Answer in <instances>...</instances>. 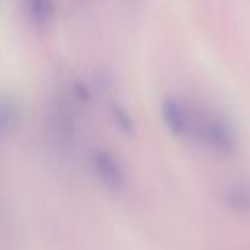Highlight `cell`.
<instances>
[{"label":"cell","instance_id":"obj_9","mask_svg":"<svg viewBox=\"0 0 250 250\" xmlns=\"http://www.w3.org/2000/svg\"><path fill=\"white\" fill-rule=\"evenodd\" d=\"M73 96L77 97L79 101H90L92 97V92H90L89 85L85 82H75L73 83Z\"/></svg>","mask_w":250,"mask_h":250},{"label":"cell","instance_id":"obj_1","mask_svg":"<svg viewBox=\"0 0 250 250\" xmlns=\"http://www.w3.org/2000/svg\"><path fill=\"white\" fill-rule=\"evenodd\" d=\"M211 150L223 157H231L238 150V140L235 129L221 118H208L194 126V135Z\"/></svg>","mask_w":250,"mask_h":250},{"label":"cell","instance_id":"obj_3","mask_svg":"<svg viewBox=\"0 0 250 250\" xmlns=\"http://www.w3.org/2000/svg\"><path fill=\"white\" fill-rule=\"evenodd\" d=\"M48 133L56 146L68 148L72 146L77 133L75 112L72 102L65 99H56L48 118Z\"/></svg>","mask_w":250,"mask_h":250},{"label":"cell","instance_id":"obj_2","mask_svg":"<svg viewBox=\"0 0 250 250\" xmlns=\"http://www.w3.org/2000/svg\"><path fill=\"white\" fill-rule=\"evenodd\" d=\"M90 168L97 181L109 191H123L128 186L126 170L112 151L96 148L90 153Z\"/></svg>","mask_w":250,"mask_h":250},{"label":"cell","instance_id":"obj_5","mask_svg":"<svg viewBox=\"0 0 250 250\" xmlns=\"http://www.w3.org/2000/svg\"><path fill=\"white\" fill-rule=\"evenodd\" d=\"M221 201L227 209L237 214H250V186L244 182L230 184L223 189Z\"/></svg>","mask_w":250,"mask_h":250},{"label":"cell","instance_id":"obj_7","mask_svg":"<svg viewBox=\"0 0 250 250\" xmlns=\"http://www.w3.org/2000/svg\"><path fill=\"white\" fill-rule=\"evenodd\" d=\"M19 121V105L10 97H0V142L9 138Z\"/></svg>","mask_w":250,"mask_h":250},{"label":"cell","instance_id":"obj_6","mask_svg":"<svg viewBox=\"0 0 250 250\" xmlns=\"http://www.w3.org/2000/svg\"><path fill=\"white\" fill-rule=\"evenodd\" d=\"M29 21L38 29H46L55 19V0H22Z\"/></svg>","mask_w":250,"mask_h":250},{"label":"cell","instance_id":"obj_4","mask_svg":"<svg viewBox=\"0 0 250 250\" xmlns=\"http://www.w3.org/2000/svg\"><path fill=\"white\" fill-rule=\"evenodd\" d=\"M162 116H164L165 125L172 135L181 136V138L194 135V119L188 111V107L177 99L165 97L162 102Z\"/></svg>","mask_w":250,"mask_h":250},{"label":"cell","instance_id":"obj_8","mask_svg":"<svg viewBox=\"0 0 250 250\" xmlns=\"http://www.w3.org/2000/svg\"><path fill=\"white\" fill-rule=\"evenodd\" d=\"M111 112H112V118H114L116 126H118L123 133H126V135H133L135 125H133V119H131V116H129V112L119 104H112Z\"/></svg>","mask_w":250,"mask_h":250}]
</instances>
